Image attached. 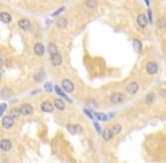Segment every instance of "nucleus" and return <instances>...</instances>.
<instances>
[{"mask_svg": "<svg viewBox=\"0 0 166 163\" xmlns=\"http://www.w3.org/2000/svg\"><path fill=\"white\" fill-rule=\"evenodd\" d=\"M94 126H95V128H96V130L99 131V132H100L101 134V128H100V125H99V124H96V122H95V124H94Z\"/></svg>", "mask_w": 166, "mask_h": 163, "instance_id": "f704fd0d", "label": "nucleus"}, {"mask_svg": "<svg viewBox=\"0 0 166 163\" xmlns=\"http://www.w3.org/2000/svg\"><path fill=\"white\" fill-rule=\"evenodd\" d=\"M54 108L58 109L59 111H63V110L66 109V105H65L63 100H61V98H56V100H54Z\"/></svg>", "mask_w": 166, "mask_h": 163, "instance_id": "2eb2a0df", "label": "nucleus"}, {"mask_svg": "<svg viewBox=\"0 0 166 163\" xmlns=\"http://www.w3.org/2000/svg\"><path fill=\"white\" fill-rule=\"evenodd\" d=\"M146 71L149 75H155L158 71V66L155 61H149L146 66Z\"/></svg>", "mask_w": 166, "mask_h": 163, "instance_id": "39448f33", "label": "nucleus"}, {"mask_svg": "<svg viewBox=\"0 0 166 163\" xmlns=\"http://www.w3.org/2000/svg\"><path fill=\"white\" fill-rule=\"evenodd\" d=\"M145 2H146L147 6H149V0H145Z\"/></svg>", "mask_w": 166, "mask_h": 163, "instance_id": "e433bc0d", "label": "nucleus"}, {"mask_svg": "<svg viewBox=\"0 0 166 163\" xmlns=\"http://www.w3.org/2000/svg\"><path fill=\"white\" fill-rule=\"evenodd\" d=\"M6 108H7V104H6V103L0 104V114H2V113H3V111L6 110Z\"/></svg>", "mask_w": 166, "mask_h": 163, "instance_id": "c85d7f7f", "label": "nucleus"}, {"mask_svg": "<svg viewBox=\"0 0 166 163\" xmlns=\"http://www.w3.org/2000/svg\"><path fill=\"white\" fill-rule=\"evenodd\" d=\"M137 23H138V25H139L140 27H146L147 24H148V19H147V17H146V15H144V14L139 15L138 18H137Z\"/></svg>", "mask_w": 166, "mask_h": 163, "instance_id": "4468645a", "label": "nucleus"}, {"mask_svg": "<svg viewBox=\"0 0 166 163\" xmlns=\"http://www.w3.org/2000/svg\"><path fill=\"white\" fill-rule=\"evenodd\" d=\"M15 119L14 118H11L9 114L8 116H5L3 118H2V127L3 128H6V129H10L13 126H14V121Z\"/></svg>", "mask_w": 166, "mask_h": 163, "instance_id": "423d86ee", "label": "nucleus"}, {"mask_svg": "<svg viewBox=\"0 0 166 163\" xmlns=\"http://www.w3.org/2000/svg\"><path fill=\"white\" fill-rule=\"evenodd\" d=\"M61 88L65 91V93H72L75 91V85L70 79L63 78L61 81Z\"/></svg>", "mask_w": 166, "mask_h": 163, "instance_id": "f257e3e1", "label": "nucleus"}, {"mask_svg": "<svg viewBox=\"0 0 166 163\" xmlns=\"http://www.w3.org/2000/svg\"><path fill=\"white\" fill-rule=\"evenodd\" d=\"M126 90H127V92H128L129 94H136V93L139 91V84H138L137 82H131V83H129V84L127 85Z\"/></svg>", "mask_w": 166, "mask_h": 163, "instance_id": "1a4fd4ad", "label": "nucleus"}, {"mask_svg": "<svg viewBox=\"0 0 166 163\" xmlns=\"http://www.w3.org/2000/svg\"><path fill=\"white\" fill-rule=\"evenodd\" d=\"M17 25H18V27H19L22 31H30L31 27H32L31 21H30L28 18H26V17H23V18L18 19Z\"/></svg>", "mask_w": 166, "mask_h": 163, "instance_id": "f03ea898", "label": "nucleus"}, {"mask_svg": "<svg viewBox=\"0 0 166 163\" xmlns=\"http://www.w3.org/2000/svg\"><path fill=\"white\" fill-rule=\"evenodd\" d=\"M0 95H1L2 98H8V96L10 95V90H9V88H7V87H5V88L0 92Z\"/></svg>", "mask_w": 166, "mask_h": 163, "instance_id": "a878e982", "label": "nucleus"}, {"mask_svg": "<svg viewBox=\"0 0 166 163\" xmlns=\"http://www.w3.org/2000/svg\"><path fill=\"white\" fill-rule=\"evenodd\" d=\"M1 78H2V75H1V73H0V81H1Z\"/></svg>", "mask_w": 166, "mask_h": 163, "instance_id": "4c0bfd02", "label": "nucleus"}, {"mask_svg": "<svg viewBox=\"0 0 166 163\" xmlns=\"http://www.w3.org/2000/svg\"><path fill=\"white\" fill-rule=\"evenodd\" d=\"M76 131H77V132H81V131H83V128H81L79 125H76Z\"/></svg>", "mask_w": 166, "mask_h": 163, "instance_id": "72a5a7b5", "label": "nucleus"}, {"mask_svg": "<svg viewBox=\"0 0 166 163\" xmlns=\"http://www.w3.org/2000/svg\"><path fill=\"white\" fill-rule=\"evenodd\" d=\"M2 67H3V60H2L1 58H0V69H1Z\"/></svg>", "mask_w": 166, "mask_h": 163, "instance_id": "c9c22d12", "label": "nucleus"}, {"mask_svg": "<svg viewBox=\"0 0 166 163\" xmlns=\"http://www.w3.org/2000/svg\"><path fill=\"white\" fill-rule=\"evenodd\" d=\"M155 100H156V95H155V93H149V94H147V96L145 98V102L147 103V104H153L154 102H155Z\"/></svg>", "mask_w": 166, "mask_h": 163, "instance_id": "4be33fe9", "label": "nucleus"}, {"mask_svg": "<svg viewBox=\"0 0 166 163\" xmlns=\"http://www.w3.org/2000/svg\"><path fill=\"white\" fill-rule=\"evenodd\" d=\"M102 137L106 142H108V140H111L113 138V134H112V131L110 130V128H105L104 130L102 131Z\"/></svg>", "mask_w": 166, "mask_h": 163, "instance_id": "dca6fc26", "label": "nucleus"}, {"mask_svg": "<svg viewBox=\"0 0 166 163\" xmlns=\"http://www.w3.org/2000/svg\"><path fill=\"white\" fill-rule=\"evenodd\" d=\"M87 104H88V105H91V106H93V108H95V106L97 105V104H96V103H95L93 100H89V101H87Z\"/></svg>", "mask_w": 166, "mask_h": 163, "instance_id": "7c9ffc66", "label": "nucleus"}, {"mask_svg": "<svg viewBox=\"0 0 166 163\" xmlns=\"http://www.w3.org/2000/svg\"><path fill=\"white\" fill-rule=\"evenodd\" d=\"M111 102L112 103H114V104H119V103H122L123 102V100H124V95L122 94V93H119V92H116V93H113L112 95H111Z\"/></svg>", "mask_w": 166, "mask_h": 163, "instance_id": "9d476101", "label": "nucleus"}, {"mask_svg": "<svg viewBox=\"0 0 166 163\" xmlns=\"http://www.w3.org/2000/svg\"><path fill=\"white\" fill-rule=\"evenodd\" d=\"M34 53L36 55V56H38V57H42L44 53H45V47L42 44V43H40V42H37V43H35L34 44Z\"/></svg>", "mask_w": 166, "mask_h": 163, "instance_id": "6e6552de", "label": "nucleus"}, {"mask_svg": "<svg viewBox=\"0 0 166 163\" xmlns=\"http://www.w3.org/2000/svg\"><path fill=\"white\" fill-rule=\"evenodd\" d=\"M54 91H56V93H58V94H59L60 96H62V98H66L67 101H69V102H71V100H70V98H68V96H67V95H66V93H65V92L62 91V88H61L60 86H58V85H56V86H54Z\"/></svg>", "mask_w": 166, "mask_h": 163, "instance_id": "412c9836", "label": "nucleus"}, {"mask_svg": "<svg viewBox=\"0 0 166 163\" xmlns=\"http://www.w3.org/2000/svg\"><path fill=\"white\" fill-rule=\"evenodd\" d=\"M22 113H21V110H19V108H13L11 110H10V113H9V116L11 117V118H14V119H16V118H19V116H21Z\"/></svg>", "mask_w": 166, "mask_h": 163, "instance_id": "aec40b11", "label": "nucleus"}, {"mask_svg": "<svg viewBox=\"0 0 166 163\" xmlns=\"http://www.w3.org/2000/svg\"><path fill=\"white\" fill-rule=\"evenodd\" d=\"M65 9H66L65 7H61V8H59L58 10H56L54 13H52V15H51V16H52V17H56V16H58V15H60V14H61L62 11H65Z\"/></svg>", "mask_w": 166, "mask_h": 163, "instance_id": "bb28decb", "label": "nucleus"}, {"mask_svg": "<svg viewBox=\"0 0 166 163\" xmlns=\"http://www.w3.org/2000/svg\"><path fill=\"white\" fill-rule=\"evenodd\" d=\"M84 112H85V114H86V116H88L91 119H94V118H93V114H92V113H91V112H89L87 109H85V110H84Z\"/></svg>", "mask_w": 166, "mask_h": 163, "instance_id": "2f4dec72", "label": "nucleus"}, {"mask_svg": "<svg viewBox=\"0 0 166 163\" xmlns=\"http://www.w3.org/2000/svg\"><path fill=\"white\" fill-rule=\"evenodd\" d=\"M11 21H13V17H11V15L9 13H7V11H0V22L1 23L9 24V23H11Z\"/></svg>", "mask_w": 166, "mask_h": 163, "instance_id": "9b49d317", "label": "nucleus"}, {"mask_svg": "<svg viewBox=\"0 0 166 163\" xmlns=\"http://www.w3.org/2000/svg\"><path fill=\"white\" fill-rule=\"evenodd\" d=\"M85 3L89 9H94L97 6V1L96 0H85Z\"/></svg>", "mask_w": 166, "mask_h": 163, "instance_id": "b1692460", "label": "nucleus"}, {"mask_svg": "<svg viewBox=\"0 0 166 163\" xmlns=\"http://www.w3.org/2000/svg\"><path fill=\"white\" fill-rule=\"evenodd\" d=\"M110 130L112 131V134H113V136H114V135H118V134H120V132H121V130H122V127H121V125H120V124H114V125H112V126H111Z\"/></svg>", "mask_w": 166, "mask_h": 163, "instance_id": "6ab92c4d", "label": "nucleus"}, {"mask_svg": "<svg viewBox=\"0 0 166 163\" xmlns=\"http://www.w3.org/2000/svg\"><path fill=\"white\" fill-rule=\"evenodd\" d=\"M147 19H149V21H150V23H153V14H151L150 8L148 9V18H147Z\"/></svg>", "mask_w": 166, "mask_h": 163, "instance_id": "c756f323", "label": "nucleus"}, {"mask_svg": "<svg viewBox=\"0 0 166 163\" xmlns=\"http://www.w3.org/2000/svg\"><path fill=\"white\" fill-rule=\"evenodd\" d=\"M56 26L58 29H60V30L66 29L67 26H68V19H67L66 17H59L57 19V22H56Z\"/></svg>", "mask_w": 166, "mask_h": 163, "instance_id": "f8f14e48", "label": "nucleus"}, {"mask_svg": "<svg viewBox=\"0 0 166 163\" xmlns=\"http://www.w3.org/2000/svg\"><path fill=\"white\" fill-rule=\"evenodd\" d=\"M132 45H133L134 51H136L137 53H140V52L142 51V45H141V42H140L139 40L134 39V40L132 41Z\"/></svg>", "mask_w": 166, "mask_h": 163, "instance_id": "f3484780", "label": "nucleus"}, {"mask_svg": "<svg viewBox=\"0 0 166 163\" xmlns=\"http://www.w3.org/2000/svg\"><path fill=\"white\" fill-rule=\"evenodd\" d=\"M159 25H161L163 29H165V27H166V22H165V19H164V18H162V19H161V23H159Z\"/></svg>", "mask_w": 166, "mask_h": 163, "instance_id": "473e14b6", "label": "nucleus"}, {"mask_svg": "<svg viewBox=\"0 0 166 163\" xmlns=\"http://www.w3.org/2000/svg\"><path fill=\"white\" fill-rule=\"evenodd\" d=\"M67 129H68V131H69L71 135L77 134V131H76V125H71V124H69V125H67Z\"/></svg>", "mask_w": 166, "mask_h": 163, "instance_id": "393cba45", "label": "nucleus"}, {"mask_svg": "<svg viewBox=\"0 0 166 163\" xmlns=\"http://www.w3.org/2000/svg\"><path fill=\"white\" fill-rule=\"evenodd\" d=\"M48 52H49L50 55H53V53L59 52V51H58V47H57V44H56L54 42H50V43H49V45H48Z\"/></svg>", "mask_w": 166, "mask_h": 163, "instance_id": "a211bd4d", "label": "nucleus"}, {"mask_svg": "<svg viewBox=\"0 0 166 163\" xmlns=\"http://www.w3.org/2000/svg\"><path fill=\"white\" fill-rule=\"evenodd\" d=\"M11 148V142L9 139H1L0 140V150L8 152Z\"/></svg>", "mask_w": 166, "mask_h": 163, "instance_id": "ddd939ff", "label": "nucleus"}, {"mask_svg": "<svg viewBox=\"0 0 166 163\" xmlns=\"http://www.w3.org/2000/svg\"><path fill=\"white\" fill-rule=\"evenodd\" d=\"M94 116L96 117V119H99L101 121H107L108 120V117L104 113H101V112H94Z\"/></svg>", "mask_w": 166, "mask_h": 163, "instance_id": "5701e85b", "label": "nucleus"}, {"mask_svg": "<svg viewBox=\"0 0 166 163\" xmlns=\"http://www.w3.org/2000/svg\"><path fill=\"white\" fill-rule=\"evenodd\" d=\"M19 110H21V113L23 116H31V114H33V111H34L32 104H30V103L22 104L21 108H19Z\"/></svg>", "mask_w": 166, "mask_h": 163, "instance_id": "7ed1b4c3", "label": "nucleus"}, {"mask_svg": "<svg viewBox=\"0 0 166 163\" xmlns=\"http://www.w3.org/2000/svg\"><path fill=\"white\" fill-rule=\"evenodd\" d=\"M50 61H51V64L53 66L58 67V66H60L62 64V57H61V55L59 52L50 55Z\"/></svg>", "mask_w": 166, "mask_h": 163, "instance_id": "20e7f679", "label": "nucleus"}, {"mask_svg": "<svg viewBox=\"0 0 166 163\" xmlns=\"http://www.w3.org/2000/svg\"><path fill=\"white\" fill-rule=\"evenodd\" d=\"M41 110H42L43 112L51 113V112H53V110H54V105H53L50 101H44V102H42V104H41Z\"/></svg>", "mask_w": 166, "mask_h": 163, "instance_id": "0eeeda50", "label": "nucleus"}, {"mask_svg": "<svg viewBox=\"0 0 166 163\" xmlns=\"http://www.w3.org/2000/svg\"><path fill=\"white\" fill-rule=\"evenodd\" d=\"M44 88H45L48 92H52V91H53V87H52V84H51V83H45Z\"/></svg>", "mask_w": 166, "mask_h": 163, "instance_id": "cd10ccee", "label": "nucleus"}]
</instances>
